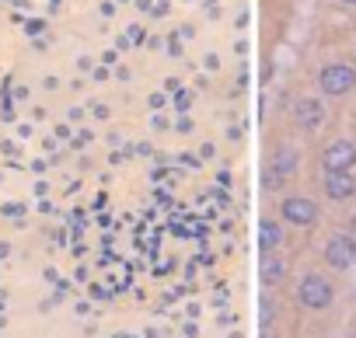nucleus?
I'll use <instances>...</instances> for the list:
<instances>
[{"label":"nucleus","mask_w":356,"mask_h":338,"mask_svg":"<svg viewBox=\"0 0 356 338\" xmlns=\"http://www.w3.org/2000/svg\"><path fill=\"white\" fill-rule=\"evenodd\" d=\"M293 119H297L300 129H318L321 119H325V108H321V101H314V98H300V101L293 105Z\"/></svg>","instance_id":"8"},{"label":"nucleus","mask_w":356,"mask_h":338,"mask_svg":"<svg viewBox=\"0 0 356 338\" xmlns=\"http://www.w3.org/2000/svg\"><path fill=\"white\" fill-rule=\"evenodd\" d=\"M356 164V143L353 140H335L325 150V171H349Z\"/></svg>","instance_id":"5"},{"label":"nucleus","mask_w":356,"mask_h":338,"mask_svg":"<svg viewBox=\"0 0 356 338\" xmlns=\"http://www.w3.org/2000/svg\"><path fill=\"white\" fill-rule=\"evenodd\" d=\"M283 279V262L273 251H262V282H280Z\"/></svg>","instance_id":"10"},{"label":"nucleus","mask_w":356,"mask_h":338,"mask_svg":"<svg viewBox=\"0 0 356 338\" xmlns=\"http://www.w3.org/2000/svg\"><path fill=\"white\" fill-rule=\"evenodd\" d=\"M325 262L332 269H349L356 262V241L349 234H332L325 244Z\"/></svg>","instance_id":"3"},{"label":"nucleus","mask_w":356,"mask_h":338,"mask_svg":"<svg viewBox=\"0 0 356 338\" xmlns=\"http://www.w3.org/2000/svg\"><path fill=\"white\" fill-rule=\"evenodd\" d=\"M283 220L293 223V227H311V223L318 220L314 199H307V196H290V199H283Z\"/></svg>","instance_id":"4"},{"label":"nucleus","mask_w":356,"mask_h":338,"mask_svg":"<svg viewBox=\"0 0 356 338\" xmlns=\"http://www.w3.org/2000/svg\"><path fill=\"white\" fill-rule=\"evenodd\" d=\"M342 4H349V8H356V0H342Z\"/></svg>","instance_id":"11"},{"label":"nucleus","mask_w":356,"mask_h":338,"mask_svg":"<svg viewBox=\"0 0 356 338\" xmlns=\"http://www.w3.org/2000/svg\"><path fill=\"white\" fill-rule=\"evenodd\" d=\"M280 237H283L280 223H273V220H262L259 223V248L262 251H276L280 248Z\"/></svg>","instance_id":"9"},{"label":"nucleus","mask_w":356,"mask_h":338,"mask_svg":"<svg viewBox=\"0 0 356 338\" xmlns=\"http://www.w3.org/2000/svg\"><path fill=\"white\" fill-rule=\"evenodd\" d=\"M349 227H353V230H356V217H353V220H349Z\"/></svg>","instance_id":"12"},{"label":"nucleus","mask_w":356,"mask_h":338,"mask_svg":"<svg viewBox=\"0 0 356 338\" xmlns=\"http://www.w3.org/2000/svg\"><path fill=\"white\" fill-rule=\"evenodd\" d=\"M297 164H300V160H297V150H293V146H280L276 157H273V171H276V175H269L266 185H280L283 178H290V175L297 171Z\"/></svg>","instance_id":"7"},{"label":"nucleus","mask_w":356,"mask_h":338,"mask_svg":"<svg viewBox=\"0 0 356 338\" xmlns=\"http://www.w3.org/2000/svg\"><path fill=\"white\" fill-rule=\"evenodd\" d=\"M297 300L311 310H325L332 303V282L325 276H304L297 286Z\"/></svg>","instance_id":"2"},{"label":"nucleus","mask_w":356,"mask_h":338,"mask_svg":"<svg viewBox=\"0 0 356 338\" xmlns=\"http://www.w3.org/2000/svg\"><path fill=\"white\" fill-rule=\"evenodd\" d=\"M318 87L328 94V98H342L356 87V70L346 67V63H328L321 74H318Z\"/></svg>","instance_id":"1"},{"label":"nucleus","mask_w":356,"mask_h":338,"mask_svg":"<svg viewBox=\"0 0 356 338\" xmlns=\"http://www.w3.org/2000/svg\"><path fill=\"white\" fill-rule=\"evenodd\" d=\"M325 192H328V199L346 203L356 192V178L349 171H325Z\"/></svg>","instance_id":"6"}]
</instances>
